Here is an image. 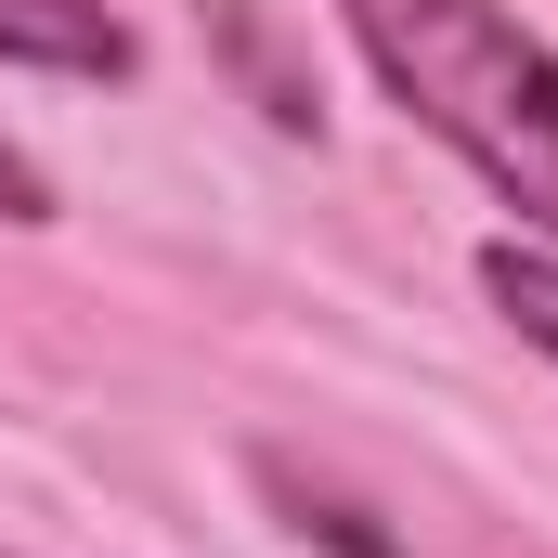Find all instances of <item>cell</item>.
Listing matches in <instances>:
<instances>
[{"mask_svg":"<svg viewBox=\"0 0 558 558\" xmlns=\"http://www.w3.org/2000/svg\"><path fill=\"white\" fill-rule=\"evenodd\" d=\"M338 26L377 65V92L454 169H481V195L520 208V234L558 247V52L546 39L507 0H338Z\"/></svg>","mask_w":558,"mask_h":558,"instance_id":"6da1fadb","label":"cell"},{"mask_svg":"<svg viewBox=\"0 0 558 558\" xmlns=\"http://www.w3.org/2000/svg\"><path fill=\"white\" fill-rule=\"evenodd\" d=\"M0 65H39V78H131L143 39L105 0H0Z\"/></svg>","mask_w":558,"mask_h":558,"instance_id":"7a4b0ae2","label":"cell"},{"mask_svg":"<svg viewBox=\"0 0 558 558\" xmlns=\"http://www.w3.org/2000/svg\"><path fill=\"white\" fill-rule=\"evenodd\" d=\"M481 299L558 364V247H546V234H494V247H481Z\"/></svg>","mask_w":558,"mask_h":558,"instance_id":"3957f363","label":"cell"},{"mask_svg":"<svg viewBox=\"0 0 558 558\" xmlns=\"http://www.w3.org/2000/svg\"><path fill=\"white\" fill-rule=\"evenodd\" d=\"M208 26H221V39L247 52V78H260V118H274V131H325V105H312V78H286V65H274V26H260L247 0H208Z\"/></svg>","mask_w":558,"mask_h":558,"instance_id":"277c9868","label":"cell"},{"mask_svg":"<svg viewBox=\"0 0 558 558\" xmlns=\"http://www.w3.org/2000/svg\"><path fill=\"white\" fill-rule=\"evenodd\" d=\"M0 221H52V182H39L13 143H0Z\"/></svg>","mask_w":558,"mask_h":558,"instance_id":"5b68a950","label":"cell"}]
</instances>
